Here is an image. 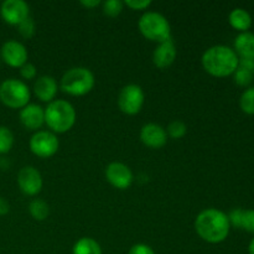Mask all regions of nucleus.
<instances>
[{
  "mask_svg": "<svg viewBox=\"0 0 254 254\" xmlns=\"http://www.w3.org/2000/svg\"><path fill=\"white\" fill-rule=\"evenodd\" d=\"M101 4L102 2L99 0H81V5H83L87 9H92V7H96Z\"/></svg>",
  "mask_w": 254,
  "mask_h": 254,
  "instance_id": "nucleus-33",
  "label": "nucleus"
},
{
  "mask_svg": "<svg viewBox=\"0 0 254 254\" xmlns=\"http://www.w3.org/2000/svg\"><path fill=\"white\" fill-rule=\"evenodd\" d=\"M102 6H103L104 14L114 17L118 16L122 12L124 7V1H121V0H106V1L102 2Z\"/></svg>",
  "mask_w": 254,
  "mask_h": 254,
  "instance_id": "nucleus-24",
  "label": "nucleus"
},
{
  "mask_svg": "<svg viewBox=\"0 0 254 254\" xmlns=\"http://www.w3.org/2000/svg\"><path fill=\"white\" fill-rule=\"evenodd\" d=\"M20 122L29 130H39L45 124V108L40 104L29 103L20 109Z\"/></svg>",
  "mask_w": 254,
  "mask_h": 254,
  "instance_id": "nucleus-14",
  "label": "nucleus"
},
{
  "mask_svg": "<svg viewBox=\"0 0 254 254\" xmlns=\"http://www.w3.org/2000/svg\"><path fill=\"white\" fill-rule=\"evenodd\" d=\"M30 97V88L21 79L7 78L0 83V101L9 108H24L29 104Z\"/></svg>",
  "mask_w": 254,
  "mask_h": 254,
  "instance_id": "nucleus-6",
  "label": "nucleus"
},
{
  "mask_svg": "<svg viewBox=\"0 0 254 254\" xmlns=\"http://www.w3.org/2000/svg\"><path fill=\"white\" fill-rule=\"evenodd\" d=\"M138 26L141 35L150 41L161 44L171 40V26L168 19L160 12H144L139 19Z\"/></svg>",
  "mask_w": 254,
  "mask_h": 254,
  "instance_id": "nucleus-5",
  "label": "nucleus"
},
{
  "mask_svg": "<svg viewBox=\"0 0 254 254\" xmlns=\"http://www.w3.org/2000/svg\"><path fill=\"white\" fill-rule=\"evenodd\" d=\"M128 254H155L153 248L144 243H136L129 250Z\"/></svg>",
  "mask_w": 254,
  "mask_h": 254,
  "instance_id": "nucleus-30",
  "label": "nucleus"
},
{
  "mask_svg": "<svg viewBox=\"0 0 254 254\" xmlns=\"http://www.w3.org/2000/svg\"><path fill=\"white\" fill-rule=\"evenodd\" d=\"M37 68L35 67L34 64H30V62H26L24 66L20 67V74L24 79H34L36 77Z\"/></svg>",
  "mask_w": 254,
  "mask_h": 254,
  "instance_id": "nucleus-28",
  "label": "nucleus"
},
{
  "mask_svg": "<svg viewBox=\"0 0 254 254\" xmlns=\"http://www.w3.org/2000/svg\"><path fill=\"white\" fill-rule=\"evenodd\" d=\"M240 228L254 235V210H242Z\"/></svg>",
  "mask_w": 254,
  "mask_h": 254,
  "instance_id": "nucleus-25",
  "label": "nucleus"
},
{
  "mask_svg": "<svg viewBox=\"0 0 254 254\" xmlns=\"http://www.w3.org/2000/svg\"><path fill=\"white\" fill-rule=\"evenodd\" d=\"M10 211V203L7 202L6 198L0 197V216L6 215Z\"/></svg>",
  "mask_w": 254,
  "mask_h": 254,
  "instance_id": "nucleus-32",
  "label": "nucleus"
},
{
  "mask_svg": "<svg viewBox=\"0 0 254 254\" xmlns=\"http://www.w3.org/2000/svg\"><path fill=\"white\" fill-rule=\"evenodd\" d=\"M17 27H19L20 35L25 39H30L35 34V21L30 16L25 19L21 24L17 25Z\"/></svg>",
  "mask_w": 254,
  "mask_h": 254,
  "instance_id": "nucleus-27",
  "label": "nucleus"
},
{
  "mask_svg": "<svg viewBox=\"0 0 254 254\" xmlns=\"http://www.w3.org/2000/svg\"><path fill=\"white\" fill-rule=\"evenodd\" d=\"M228 21L233 29L241 32H246L252 25V16L247 10L242 9V7H236L228 15Z\"/></svg>",
  "mask_w": 254,
  "mask_h": 254,
  "instance_id": "nucleus-18",
  "label": "nucleus"
},
{
  "mask_svg": "<svg viewBox=\"0 0 254 254\" xmlns=\"http://www.w3.org/2000/svg\"><path fill=\"white\" fill-rule=\"evenodd\" d=\"M30 150L39 158H51L57 153L60 141L56 134L50 130H37L29 141Z\"/></svg>",
  "mask_w": 254,
  "mask_h": 254,
  "instance_id": "nucleus-8",
  "label": "nucleus"
},
{
  "mask_svg": "<svg viewBox=\"0 0 254 254\" xmlns=\"http://www.w3.org/2000/svg\"><path fill=\"white\" fill-rule=\"evenodd\" d=\"M29 212L36 221H44L50 215V206L41 198H34L29 203Z\"/></svg>",
  "mask_w": 254,
  "mask_h": 254,
  "instance_id": "nucleus-20",
  "label": "nucleus"
},
{
  "mask_svg": "<svg viewBox=\"0 0 254 254\" xmlns=\"http://www.w3.org/2000/svg\"><path fill=\"white\" fill-rule=\"evenodd\" d=\"M240 106L245 113L254 114V87H250L242 93Z\"/></svg>",
  "mask_w": 254,
  "mask_h": 254,
  "instance_id": "nucleus-22",
  "label": "nucleus"
},
{
  "mask_svg": "<svg viewBox=\"0 0 254 254\" xmlns=\"http://www.w3.org/2000/svg\"><path fill=\"white\" fill-rule=\"evenodd\" d=\"M57 91H59V84H57L56 79L49 74L39 77L34 83L35 96L41 102H46L47 104L55 101Z\"/></svg>",
  "mask_w": 254,
  "mask_h": 254,
  "instance_id": "nucleus-15",
  "label": "nucleus"
},
{
  "mask_svg": "<svg viewBox=\"0 0 254 254\" xmlns=\"http://www.w3.org/2000/svg\"><path fill=\"white\" fill-rule=\"evenodd\" d=\"M196 233L208 243H221L228 237L231 225L228 216L217 208L201 211L195 220Z\"/></svg>",
  "mask_w": 254,
  "mask_h": 254,
  "instance_id": "nucleus-1",
  "label": "nucleus"
},
{
  "mask_svg": "<svg viewBox=\"0 0 254 254\" xmlns=\"http://www.w3.org/2000/svg\"><path fill=\"white\" fill-rule=\"evenodd\" d=\"M238 67L247 69V71L254 73V59H240Z\"/></svg>",
  "mask_w": 254,
  "mask_h": 254,
  "instance_id": "nucleus-31",
  "label": "nucleus"
},
{
  "mask_svg": "<svg viewBox=\"0 0 254 254\" xmlns=\"http://www.w3.org/2000/svg\"><path fill=\"white\" fill-rule=\"evenodd\" d=\"M106 179L116 189L126 190L133 184V173L126 164L113 161L106 168Z\"/></svg>",
  "mask_w": 254,
  "mask_h": 254,
  "instance_id": "nucleus-11",
  "label": "nucleus"
},
{
  "mask_svg": "<svg viewBox=\"0 0 254 254\" xmlns=\"http://www.w3.org/2000/svg\"><path fill=\"white\" fill-rule=\"evenodd\" d=\"M240 57L235 50L225 45H215L203 52L201 64L203 69L211 76L227 77L238 68Z\"/></svg>",
  "mask_w": 254,
  "mask_h": 254,
  "instance_id": "nucleus-2",
  "label": "nucleus"
},
{
  "mask_svg": "<svg viewBox=\"0 0 254 254\" xmlns=\"http://www.w3.org/2000/svg\"><path fill=\"white\" fill-rule=\"evenodd\" d=\"M140 140L144 145L151 149H160L168 141V134L161 126L156 123H148L140 130Z\"/></svg>",
  "mask_w": 254,
  "mask_h": 254,
  "instance_id": "nucleus-13",
  "label": "nucleus"
},
{
  "mask_svg": "<svg viewBox=\"0 0 254 254\" xmlns=\"http://www.w3.org/2000/svg\"><path fill=\"white\" fill-rule=\"evenodd\" d=\"M30 7L24 0H5L0 6V15L5 22L19 25L30 16Z\"/></svg>",
  "mask_w": 254,
  "mask_h": 254,
  "instance_id": "nucleus-12",
  "label": "nucleus"
},
{
  "mask_svg": "<svg viewBox=\"0 0 254 254\" xmlns=\"http://www.w3.org/2000/svg\"><path fill=\"white\" fill-rule=\"evenodd\" d=\"M248 252H250V254H254V238L251 241L250 247H248Z\"/></svg>",
  "mask_w": 254,
  "mask_h": 254,
  "instance_id": "nucleus-34",
  "label": "nucleus"
},
{
  "mask_svg": "<svg viewBox=\"0 0 254 254\" xmlns=\"http://www.w3.org/2000/svg\"><path fill=\"white\" fill-rule=\"evenodd\" d=\"M76 109L64 99H55L45 108V123L52 133H66L76 123Z\"/></svg>",
  "mask_w": 254,
  "mask_h": 254,
  "instance_id": "nucleus-3",
  "label": "nucleus"
},
{
  "mask_svg": "<svg viewBox=\"0 0 254 254\" xmlns=\"http://www.w3.org/2000/svg\"><path fill=\"white\" fill-rule=\"evenodd\" d=\"M186 133H188V127L181 121H173L168 126V129H166L168 136H170L173 139L184 138Z\"/></svg>",
  "mask_w": 254,
  "mask_h": 254,
  "instance_id": "nucleus-23",
  "label": "nucleus"
},
{
  "mask_svg": "<svg viewBox=\"0 0 254 254\" xmlns=\"http://www.w3.org/2000/svg\"><path fill=\"white\" fill-rule=\"evenodd\" d=\"M235 52L241 59H254V34L241 32L235 40Z\"/></svg>",
  "mask_w": 254,
  "mask_h": 254,
  "instance_id": "nucleus-17",
  "label": "nucleus"
},
{
  "mask_svg": "<svg viewBox=\"0 0 254 254\" xmlns=\"http://www.w3.org/2000/svg\"><path fill=\"white\" fill-rule=\"evenodd\" d=\"M153 4L151 0H126L124 5L130 7L131 10H145Z\"/></svg>",
  "mask_w": 254,
  "mask_h": 254,
  "instance_id": "nucleus-29",
  "label": "nucleus"
},
{
  "mask_svg": "<svg viewBox=\"0 0 254 254\" xmlns=\"http://www.w3.org/2000/svg\"><path fill=\"white\" fill-rule=\"evenodd\" d=\"M96 84L93 72L87 67H72L66 71L60 81V88L69 96H84Z\"/></svg>",
  "mask_w": 254,
  "mask_h": 254,
  "instance_id": "nucleus-4",
  "label": "nucleus"
},
{
  "mask_svg": "<svg viewBox=\"0 0 254 254\" xmlns=\"http://www.w3.org/2000/svg\"><path fill=\"white\" fill-rule=\"evenodd\" d=\"M233 74H235V82L238 84V86H242V87L248 86L253 79L252 72L247 71V69L245 68H241V67H238Z\"/></svg>",
  "mask_w": 254,
  "mask_h": 254,
  "instance_id": "nucleus-26",
  "label": "nucleus"
},
{
  "mask_svg": "<svg viewBox=\"0 0 254 254\" xmlns=\"http://www.w3.org/2000/svg\"><path fill=\"white\" fill-rule=\"evenodd\" d=\"M145 101V94L139 84L130 83L121 89L118 96V107L123 113L135 116L141 111Z\"/></svg>",
  "mask_w": 254,
  "mask_h": 254,
  "instance_id": "nucleus-7",
  "label": "nucleus"
},
{
  "mask_svg": "<svg viewBox=\"0 0 254 254\" xmlns=\"http://www.w3.org/2000/svg\"><path fill=\"white\" fill-rule=\"evenodd\" d=\"M72 254H102V248L93 238L82 237L73 245Z\"/></svg>",
  "mask_w": 254,
  "mask_h": 254,
  "instance_id": "nucleus-19",
  "label": "nucleus"
},
{
  "mask_svg": "<svg viewBox=\"0 0 254 254\" xmlns=\"http://www.w3.org/2000/svg\"><path fill=\"white\" fill-rule=\"evenodd\" d=\"M0 62H1V59H0Z\"/></svg>",
  "mask_w": 254,
  "mask_h": 254,
  "instance_id": "nucleus-35",
  "label": "nucleus"
},
{
  "mask_svg": "<svg viewBox=\"0 0 254 254\" xmlns=\"http://www.w3.org/2000/svg\"><path fill=\"white\" fill-rule=\"evenodd\" d=\"M17 185L20 190L27 196H36L41 191L42 176L34 166H24L17 174Z\"/></svg>",
  "mask_w": 254,
  "mask_h": 254,
  "instance_id": "nucleus-10",
  "label": "nucleus"
},
{
  "mask_svg": "<svg viewBox=\"0 0 254 254\" xmlns=\"http://www.w3.org/2000/svg\"><path fill=\"white\" fill-rule=\"evenodd\" d=\"M27 50L16 40H7L0 49V59L10 67L20 68L27 62Z\"/></svg>",
  "mask_w": 254,
  "mask_h": 254,
  "instance_id": "nucleus-9",
  "label": "nucleus"
},
{
  "mask_svg": "<svg viewBox=\"0 0 254 254\" xmlns=\"http://www.w3.org/2000/svg\"><path fill=\"white\" fill-rule=\"evenodd\" d=\"M176 46L173 39L158 44L153 52V62L158 68H168L176 59Z\"/></svg>",
  "mask_w": 254,
  "mask_h": 254,
  "instance_id": "nucleus-16",
  "label": "nucleus"
},
{
  "mask_svg": "<svg viewBox=\"0 0 254 254\" xmlns=\"http://www.w3.org/2000/svg\"><path fill=\"white\" fill-rule=\"evenodd\" d=\"M14 145V134L7 127L0 126V154H6Z\"/></svg>",
  "mask_w": 254,
  "mask_h": 254,
  "instance_id": "nucleus-21",
  "label": "nucleus"
}]
</instances>
